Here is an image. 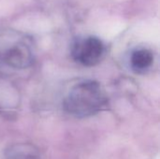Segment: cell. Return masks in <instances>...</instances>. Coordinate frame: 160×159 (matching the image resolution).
Here are the masks:
<instances>
[{
    "label": "cell",
    "mask_w": 160,
    "mask_h": 159,
    "mask_svg": "<svg viewBox=\"0 0 160 159\" xmlns=\"http://www.w3.org/2000/svg\"><path fill=\"white\" fill-rule=\"evenodd\" d=\"M0 61L16 69L31 66L34 61L32 39L19 31L0 30Z\"/></svg>",
    "instance_id": "cell-2"
},
{
    "label": "cell",
    "mask_w": 160,
    "mask_h": 159,
    "mask_svg": "<svg viewBox=\"0 0 160 159\" xmlns=\"http://www.w3.org/2000/svg\"><path fill=\"white\" fill-rule=\"evenodd\" d=\"M8 159H39L38 153L31 146L18 145L9 149Z\"/></svg>",
    "instance_id": "cell-5"
},
{
    "label": "cell",
    "mask_w": 160,
    "mask_h": 159,
    "mask_svg": "<svg viewBox=\"0 0 160 159\" xmlns=\"http://www.w3.org/2000/svg\"><path fill=\"white\" fill-rule=\"evenodd\" d=\"M105 52L103 42L93 36L76 40L71 49L73 59L85 67H94L99 64L103 60Z\"/></svg>",
    "instance_id": "cell-3"
},
{
    "label": "cell",
    "mask_w": 160,
    "mask_h": 159,
    "mask_svg": "<svg viewBox=\"0 0 160 159\" xmlns=\"http://www.w3.org/2000/svg\"><path fill=\"white\" fill-rule=\"evenodd\" d=\"M154 55L147 49H137L130 56V67L137 73H144L153 65Z\"/></svg>",
    "instance_id": "cell-4"
},
{
    "label": "cell",
    "mask_w": 160,
    "mask_h": 159,
    "mask_svg": "<svg viewBox=\"0 0 160 159\" xmlns=\"http://www.w3.org/2000/svg\"><path fill=\"white\" fill-rule=\"evenodd\" d=\"M63 104L69 114L80 118L88 117L106 106L107 97L99 82L86 80L72 86Z\"/></svg>",
    "instance_id": "cell-1"
}]
</instances>
